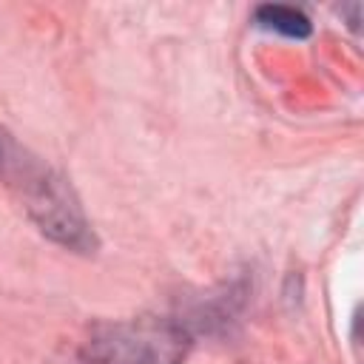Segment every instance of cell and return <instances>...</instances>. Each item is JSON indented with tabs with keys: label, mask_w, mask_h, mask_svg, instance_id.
Listing matches in <instances>:
<instances>
[{
	"label": "cell",
	"mask_w": 364,
	"mask_h": 364,
	"mask_svg": "<svg viewBox=\"0 0 364 364\" xmlns=\"http://www.w3.org/2000/svg\"><path fill=\"white\" fill-rule=\"evenodd\" d=\"M256 23L264 28H273L279 34H287V37H307L310 34V20L293 6H279V3L259 6Z\"/></svg>",
	"instance_id": "obj_3"
},
{
	"label": "cell",
	"mask_w": 364,
	"mask_h": 364,
	"mask_svg": "<svg viewBox=\"0 0 364 364\" xmlns=\"http://www.w3.org/2000/svg\"><path fill=\"white\" fill-rule=\"evenodd\" d=\"M0 176L46 236L82 253L94 250V233L68 182L6 131H0Z\"/></svg>",
	"instance_id": "obj_1"
},
{
	"label": "cell",
	"mask_w": 364,
	"mask_h": 364,
	"mask_svg": "<svg viewBox=\"0 0 364 364\" xmlns=\"http://www.w3.org/2000/svg\"><path fill=\"white\" fill-rule=\"evenodd\" d=\"M191 336L173 318L139 316L97 324L82 347L85 364H182Z\"/></svg>",
	"instance_id": "obj_2"
}]
</instances>
